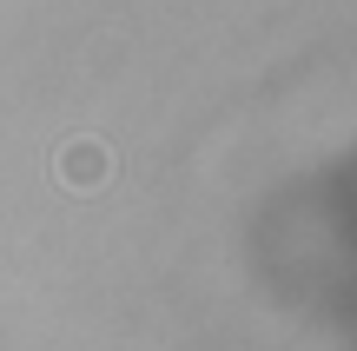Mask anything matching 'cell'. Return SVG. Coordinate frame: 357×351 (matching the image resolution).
<instances>
[{
    "mask_svg": "<svg viewBox=\"0 0 357 351\" xmlns=\"http://www.w3.org/2000/svg\"><path fill=\"white\" fill-rule=\"evenodd\" d=\"M53 172H60L66 193H100V186L113 179V146L106 140H66L60 159H53Z\"/></svg>",
    "mask_w": 357,
    "mask_h": 351,
    "instance_id": "cell-1",
    "label": "cell"
}]
</instances>
